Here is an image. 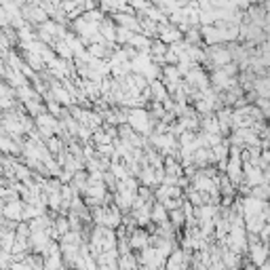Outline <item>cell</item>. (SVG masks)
<instances>
[{
    "label": "cell",
    "mask_w": 270,
    "mask_h": 270,
    "mask_svg": "<svg viewBox=\"0 0 270 270\" xmlns=\"http://www.w3.org/2000/svg\"><path fill=\"white\" fill-rule=\"evenodd\" d=\"M264 207H266L264 201H258V199H253V197H245V199H243V209H245V217H249V215H262Z\"/></svg>",
    "instance_id": "11"
},
{
    "label": "cell",
    "mask_w": 270,
    "mask_h": 270,
    "mask_svg": "<svg viewBox=\"0 0 270 270\" xmlns=\"http://www.w3.org/2000/svg\"><path fill=\"white\" fill-rule=\"evenodd\" d=\"M251 197L258 199V201H264V203H270V184H262V186L251 188Z\"/></svg>",
    "instance_id": "26"
},
{
    "label": "cell",
    "mask_w": 270,
    "mask_h": 270,
    "mask_svg": "<svg viewBox=\"0 0 270 270\" xmlns=\"http://www.w3.org/2000/svg\"><path fill=\"white\" fill-rule=\"evenodd\" d=\"M139 184L141 186H148L152 190H157V169H154L152 165H146V167H141V175H139Z\"/></svg>",
    "instance_id": "14"
},
{
    "label": "cell",
    "mask_w": 270,
    "mask_h": 270,
    "mask_svg": "<svg viewBox=\"0 0 270 270\" xmlns=\"http://www.w3.org/2000/svg\"><path fill=\"white\" fill-rule=\"evenodd\" d=\"M243 173H245V184H247V186H251V188L266 184L264 171L260 169V167H253V165H243Z\"/></svg>",
    "instance_id": "6"
},
{
    "label": "cell",
    "mask_w": 270,
    "mask_h": 270,
    "mask_svg": "<svg viewBox=\"0 0 270 270\" xmlns=\"http://www.w3.org/2000/svg\"><path fill=\"white\" fill-rule=\"evenodd\" d=\"M163 83H182V74H179L177 66H165L163 68Z\"/></svg>",
    "instance_id": "23"
},
{
    "label": "cell",
    "mask_w": 270,
    "mask_h": 270,
    "mask_svg": "<svg viewBox=\"0 0 270 270\" xmlns=\"http://www.w3.org/2000/svg\"><path fill=\"white\" fill-rule=\"evenodd\" d=\"M63 255H53V258H45V270H63Z\"/></svg>",
    "instance_id": "29"
},
{
    "label": "cell",
    "mask_w": 270,
    "mask_h": 270,
    "mask_svg": "<svg viewBox=\"0 0 270 270\" xmlns=\"http://www.w3.org/2000/svg\"><path fill=\"white\" fill-rule=\"evenodd\" d=\"M137 260H139V266H150L154 270H165V264H167V260L159 253L157 247H146L144 251H139Z\"/></svg>",
    "instance_id": "2"
},
{
    "label": "cell",
    "mask_w": 270,
    "mask_h": 270,
    "mask_svg": "<svg viewBox=\"0 0 270 270\" xmlns=\"http://www.w3.org/2000/svg\"><path fill=\"white\" fill-rule=\"evenodd\" d=\"M150 91H152V101H159V104H165V101L171 97L169 91H167V87L163 85V81L150 83Z\"/></svg>",
    "instance_id": "16"
},
{
    "label": "cell",
    "mask_w": 270,
    "mask_h": 270,
    "mask_svg": "<svg viewBox=\"0 0 270 270\" xmlns=\"http://www.w3.org/2000/svg\"><path fill=\"white\" fill-rule=\"evenodd\" d=\"M112 19H114V23H117L119 28L141 34V23H139V17L135 15V13H117V15H112Z\"/></svg>",
    "instance_id": "4"
},
{
    "label": "cell",
    "mask_w": 270,
    "mask_h": 270,
    "mask_svg": "<svg viewBox=\"0 0 270 270\" xmlns=\"http://www.w3.org/2000/svg\"><path fill=\"white\" fill-rule=\"evenodd\" d=\"M258 270H270V260H268V262H266V264H264V266H260V268H258Z\"/></svg>",
    "instance_id": "33"
},
{
    "label": "cell",
    "mask_w": 270,
    "mask_h": 270,
    "mask_svg": "<svg viewBox=\"0 0 270 270\" xmlns=\"http://www.w3.org/2000/svg\"><path fill=\"white\" fill-rule=\"evenodd\" d=\"M184 41H186L188 45H192V47H205L201 28H190V30L184 34Z\"/></svg>",
    "instance_id": "24"
},
{
    "label": "cell",
    "mask_w": 270,
    "mask_h": 270,
    "mask_svg": "<svg viewBox=\"0 0 270 270\" xmlns=\"http://www.w3.org/2000/svg\"><path fill=\"white\" fill-rule=\"evenodd\" d=\"M53 49H55V53H57V57H59V59L74 61V51H72V47H70L68 43H63V41H55Z\"/></svg>",
    "instance_id": "19"
},
{
    "label": "cell",
    "mask_w": 270,
    "mask_h": 270,
    "mask_svg": "<svg viewBox=\"0 0 270 270\" xmlns=\"http://www.w3.org/2000/svg\"><path fill=\"white\" fill-rule=\"evenodd\" d=\"M133 135H135V131L131 129L129 125H123V127H119V139H123V141H129Z\"/></svg>",
    "instance_id": "32"
},
{
    "label": "cell",
    "mask_w": 270,
    "mask_h": 270,
    "mask_svg": "<svg viewBox=\"0 0 270 270\" xmlns=\"http://www.w3.org/2000/svg\"><path fill=\"white\" fill-rule=\"evenodd\" d=\"M201 34H203V43L205 47H217V45H226L224 41V34L215 28V25H203L201 28Z\"/></svg>",
    "instance_id": "5"
},
{
    "label": "cell",
    "mask_w": 270,
    "mask_h": 270,
    "mask_svg": "<svg viewBox=\"0 0 270 270\" xmlns=\"http://www.w3.org/2000/svg\"><path fill=\"white\" fill-rule=\"evenodd\" d=\"M152 45H154V41L148 38L146 34H135L133 41L129 43V47H133L139 53H150V55H152Z\"/></svg>",
    "instance_id": "13"
},
{
    "label": "cell",
    "mask_w": 270,
    "mask_h": 270,
    "mask_svg": "<svg viewBox=\"0 0 270 270\" xmlns=\"http://www.w3.org/2000/svg\"><path fill=\"white\" fill-rule=\"evenodd\" d=\"M266 220L262 215H249L245 217V228H247V235H262V230L266 228Z\"/></svg>",
    "instance_id": "15"
},
{
    "label": "cell",
    "mask_w": 270,
    "mask_h": 270,
    "mask_svg": "<svg viewBox=\"0 0 270 270\" xmlns=\"http://www.w3.org/2000/svg\"><path fill=\"white\" fill-rule=\"evenodd\" d=\"M268 125H270V123H268Z\"/></svg>",
    "instance_id": "35"
},
{
    "label": "cell",
    "mask_w": 270,
    "mask_h": 270,
    "mask_svg": "<svg viewBox=\"0 0 270 270\" xmlns=\"http://www.w3.org/2000/svg\"><path fill=\"white\" fill-rule=\"evenodd\" d=\"M23 207H25L23 201L7 203V205H3V217H7V220L19 224V222H23Z\"/></svg>",
    "instance_id": "7"
},
{
    "label": "cell",
    "mask_w": 270,
    "mask_h": 270,
    "mask_svg": "<svg viewBox=\"0 0 270 270\" xmlns=\"http://www.w3.org/2000/svg\"><path fill=\"white\" fill-rule=\"evenodd\" d=\"M266 247H268V258H270V241L266 243Z\"/></svg>",
    "instance_id": "34"
},
{
    "label": "cell",
    "mask_w": 270,
    "mask_h": 270,
    "mask_svg": "<svg viewBox=\"0 0 270 270\" xmlns=\"http://www.w3.org/2000/svg\"><path fill=\"white\" fill-rule=\"evenodd\" d=\"M253 91L260 99H270V74L268 76H258V81L253 85Z\"/></svg>",
    "instance_id": "17"
},
{
    "label": "cell",
    "mask_w": 270,
    "mask_h": 270,
    "mask_svg": "<svg viewBox=\"0 0 270 270\" xmlns=\"http://www.w3.org/2000/svg\"><path fill=\"white\" fill-rule=\"evenodd\" d=\"M201 131L209 133V135H222V127H220V121H217L215 114L201 119Z\"/></svg>",
    "instance_id": "12"
},
{
    "label": "cell",
    "mask_w": 270,
    "mask_h": 270,
    "mask_svg": "<svg viewBox=\"0 0 270 270\" xmlns=\"http://www.w3.org/2000/svg\"><path fill=\"white\" fill-rule=\"evenodd\" d=\"M21 15H23V19L28 21L30 25H34V28H38V25H43V23H47L51 19L47 13L43 11V7H41L38 0H34V3H25L23 9H21Z\"/></svg>",
    "instance_id": "1"
},
{
    "label": "cell",
    "mask_w": 270,
    "mask_h": 270,
    "mask_svg": "<svg viewBox=\"0 0 270 270\" xmlns=\"http://www.w3.org/2000/svg\"><path fill=\"white\" fill-rule=\"evenodd\" d=\"M0 241H3V251H13L17 243V233H11V230H0Z\"/></svg>",
    "instance_id": "22"
},
{
    "label": "cell",
    "mask_w": 270,
    "mask_h": 270,
    "mask_svg": "<svg viewBox=\"0 0 270 270\" xmlns=\"http://www.w3.org/2000/svg\"><path fill=\"white\" fill-rule=\"evenodd\" d=\"M110 171H112L114 177L119 179V182H125V179L129 177V169H127V165H125V163H112Z\"/></svg>",
    "instance_id": "27"
},
{
    "label": "cell",
    "mask_w": 270,
    "mask_h": 270,
    "mask_svg": "<svg viewBox=\"0 0 270 270\" xmlns=\"http://www.w3.org/2000/svg\"><path fill=\"white\" fill-rule=\"evenodd\" d=\"M55 230H57V235H59L61 239L66 237V235L70 233V230H72V226H70V220H68V217L57 215V217H55Z\"/></svg>",
    "instance_id": "28"
},
{
    "label": "cell",
    "mask_w": 270,
    "mask_h": 270,
    "mask_svg": "<svg viewBox=\"0 0 270 270\" xmlns=\"http://www.w3.org/2000/svg\"><path fill=\"white\" fill-rule=\"evenodd\" d=\"M152 222L154 224H165V222H169V211L165 209V205L163 203H154V207H152Z\"/></svg>",
    "instance_id": "20"
},
{
    "label": "cell",
    "mask_w": 270,
    "mask_h": 270,
    "mask_svg": "<svg viewBox=\"0 0 270 270\" xmlns=\"http://www.w3.org/2000/svg\"><path fill=\"white\" fill-rule=\"evenodd\" d=\"M119 270H139V260H137V253H129V255H123L119 260Z\"/></svg>",
    "instance_id": "21"
},
{
    "label": "cell",
    "mask_w": 270,
    "mask_h": 270,
    "mask_svg": "<svg viewBox=\"0 0 270 270\" xmlns=\"http://www.w3.org/2000/svg\"><path fill=\"white\" fill-rule=\"evenodd\" d=\"M117 32H119V25L114 23L112 17H106L99 25V34L106 38V43H117Z\"/></svg>",
    "instance_id": "10"
},
{
    "label": "cell",
    "mask_w": 270,
    "mask_h": 270,
    "mask_svg": "<svg viewBox=\"0 0 270 270\" xmlns=\"http://www.w3.org/2000/svg\"><path fill=\"white\" fill-rule=\"evenodd\" d=\"M30 237H32L30 224H28V222H21V224L17 226V239H19V241H30Z\"/></svg>",
    "instance_id": "30"
},
{
    "label": "cell",
    "mask_w": 270,
    "mask_h": 270,
    "mask_svg": "<svg viewBox=\"0 0 270 270\" xmlns=\"http://www.w3.org/2000/svg\"><path fill=\"white\" fill-rule=\"evenodd\" d=\"M247 260L255 266V268H260V266H264L270 258H268V247L264 245V243H260V245H255V247H251L249 249V255H247Z\"/></svg>",
    "instance_id": "9"
},
{
    "label": "cell",
    "mask_w": 270,
    "mask_h": 270,
    "mask_svg": "<svg viewBox=\"0 0 270 270\" xmlns=\"http://www.w3.org/2000/svg\"><path fill=\"white\" fill-rule=\"evenodd\" d=\"M129 243L133 251H144L146 247H150V233L146 228H137L135 233H131Z\"/></svg>",
    "instance_id": "8"
},
{
    "label": "cell",
    "mask_w": 270,
    "mask_h": 270,
    "mask_svg": "<svg viewBox=\"0 0 270 270\" xmlns=\"http://www.w3.org/2000/svg\"><path fill=\"white\" fill-rule=\"evenodd\" d=\"M184 201H186V199H169V201H165L163 205H165V209L171 213V211L182 209V207H184Z\"/></svg>",
    "instance_id": "31"
},
{
    "label": "cell",
    "mask_w": 270,
    "mask_h": 270,
    "mask_svg": "<svg viewBox=\"0 0 270 270\" xmlns=\"http://www.w3.org/2000/svg\"><path fill=\"white\" fill-rule=\"evenodd\" d=\"M91 144L95 146V148H99V146H108V144H114V139L106 133V129H99V131H95L93 133V139H91Z\"/></svg>",
    "instance_id": "25"
},
{
    "label": "cell",
    "mask_w": 270,
    "mask_h": 270,
    "mask_svg": "<svg viewBox=\"0 0 270 270\" xmlns=\"http://www.w3.org/2000/svg\"><path fill=\"white\" fill-rule=\"evenodd\" d=\"M159 41L165 43L167 47H171V45H175L179 41H184V32L169 21V23H165V25L159 28Z\"/></svg>",
    "instance_id": "3"
},
{
    "label": "cell",
    "mask_w": 270,
    "mask_h": 270,
    "mask_svg": "<svg viewBox=\"0 0 270 270\" xmlns=\"http://www.w3.org/2000/svg\"><path fill=\"white\" fill-rule=\"evenodd\" d=\"M165 171H167V175L184 177V165L179 163L175 157H165Z\"/></svg>",
    "instance_id": "18"
}]
</instances>
